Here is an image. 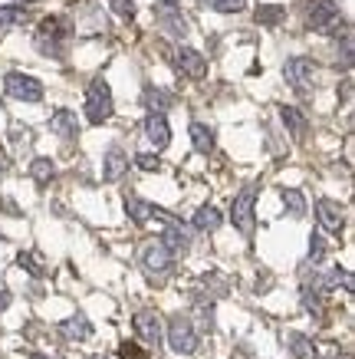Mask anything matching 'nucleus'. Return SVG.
<instances>
[{
	"label": "nucleus",
	"instance_id": "1",
	"mask_svg": "<svg viewBox=\"0 0 355 359\" xmlns=\"http://www.w3.org/2000/svg\"><path fill=\"white\" fill-rule=\"evenodd\" d=\"M66 36H69V27H66L63 17H43L40 27H36L33 43H36V50L43 56L60 60V56H63V46H66Z\"/></svg>",
	"mask_w": 355,
	"mask_h": 359
},
{
	"label": "nucleus",
	"instance_id": "2",
	"mask_svg": "<svg viewBox=\"0 0 355 359\" xmlns=\"http://www.w3.org/2000/svg\"><path fill=\"white\" fill-rule=\"evenodd\" d=\"M86 116L92 126H102V122L112 119V89H109L106 79H92L86 89Z\"/></svg>",
	"mask_w": 355,
	"mask_h": 359
},
{
	"label": "nucleus",
	"instance_id": "3",
	"mask_svg": "<svg viewBox=\"0 0 355 359\" xmlns=\"http://www.w3.org/2000/svg\"><path fill=\"white\" fill-rule=\"evenodd\" d=\"M168 346H172L178 356H191L194 349H197V333H194L188 316L178 313L168 320Z\"/></svg>",
	"mask_w": 355,
	"mask_h": 359
},
{
	"label": "nucleus",
	"instance_id": "4",
	"mask_svg": "<svg viewBox=\"0 0 355 359\" xmlns=\"http://www.w3.org/2000/svg\"><path fill=\"white\" fill-rule=\"evenodd\" d=\"M253 201H257V188L247 185L240 195L234 198V205H230V221H234V228L240 234H253Z\"/></svg>",
	"mask_w": 355,
	"mask_h": 359
},
{
	"label": "nucleus",
	"instance_id": "5",
	"mask_svg": "<svg viewBox=\"0 0 355 359\" xmlns=\"http://www.w3.org/2000/svg\"><path fill=\"white\" fill-rule=\"evenodd\" d=\"M4 89H7V96L20 99V102H40L43 99V83L27 76V73H7L4 76Z\"/></svg>",
	"mask_w": 355,
	"mask_h": 359
},
{
	"label": "nucleus",
	"instance_id": "6",
	"mask_svg": "<svg viewBox=\"0 0 355 359\" xmlns=\"http://www.w3.org/2000/svg\"><path fill=\"white\" fill-rule=\"evenodd\" d=\"M306 23L312 30H323V33H335V23L339 20V4L335 0H312L309 13H306Z\"/></svg>",
	"mask_w": 355,
	"mask_h": 359
},
{
	"label": "nucleus",
	"instance_id": "7",
	"mask_svg": "<svg viewBox=\"0 0 355 359\" xmlns=\"http://www.w3.org/2000/svg\"><path fill=\"white\" fill-rule=\"evenodd\" d=\"M312 73H316V63H312L309 56H293V60H286V66H283V79H286L293 89L309 86Z\"/></svg>",
	"mask_w": 355,
	"mask_h": 359
},
{
	"label": "nucleus",
	"instance_id": "8",
	"mask_svg": "<svg viewBox=\"0 0 355 359\" xmlns=\"http://www.w3.org/2000/svg\"><path fill=\"white\" fill-rule=\"evenodd\" d=\"M141 267L148 273H168L172 271V254L165 248L162 241H148L145 248H141Z\"/></svg>",
	"mask_w": 355,
	"mask_h": 359
},
{
	"label": "nucleus",
	"instance_id": "9",
	"mask_svg": "<svg viewBox=\"0 0 355 359\" xmlns=\"http://www.w3.org/2000/svg\"><path fill=\"white\" fill-rule=\"evenodd\" d=\"M132 323H135V333H139V337L145 339L151 349L162 346V320H158V313H155V310H139Z\"/></svg>",
	"mask_w": 355,
	"mask_h": 359
},
{
	"label": "nucleus",
	"instance_id": "10",
	"mask_svg": "<svg viewBox=\"0 0 355 359\" xmlns=\"http://www.w3.org/2000/svg\"><path fill=\"white\" fill-rule=\"evenodd\" d=\"M316 218H319V228L329 231V234H339V231L345 228L342 208H339V201H333V198H319V201H316Z\"/></svg>",
	"mask_w": 355,
	"mask_h": 359
},
{
	"label": "nucleus",
	"instance_id": "11",
	"mask_svg": "<svg viewBox=\"0 0 355 359\" xmlns=\"http://www.w3.org/2000/svg\"><path fill=\"white\" fill-rule=\"evenodd\" d=\"M174 66L191 79H204L207 76V60L197 53V50H191V46H181V50L174 53Z\"/></svg>",
	"mask_w": 355,
	"mask_h": 359
},
{
	"label": "nucleus",
	"instance_id": "12",
	"mask_svg": "<svg viewBox=\"0 0 355 359\" xmlns=\"http://www.w3.org/2000/svg\"><path fill=\"white\" fill-rule=\"evenodd\" d=\"M125 211L132 215V221L135 224H145L148 218H162V221H174L165 208H158V205H148V201H141V198H135V195H129L125 198Z\"/></svg>",
	"mask_w": 355,
	"mask_h": 359
},
{
	"label": "nucleus",
	"instance_id": "13",
	"mask_svg": "<svg viewBox=\"0 0 355 359\" xmlns=\"http://www.w3.org/2000/svg\"><path fill=\"white\" fill-rule=\"evenodd\" d=\"M155 20H158V27H162L165 33H172L174 40H184V36H188V20L181 17L178 7H162V11L155 13Z\"/></svg>",
	"mask_w": 355,
	"mask_h": 359
},
{
	"label": "nucleus",
	"instance_id": "14",
	"mask_svg": "<svg viewBox=\"0 0 355 359\" xmlns=\"http://www.w3.org/2000/svg\"><path fill=\"white\" fill-rule=\"evenodd\" d=\"M129 168V155L122 152L118 145H112L106 152V162H102V182H118L122 175Z\"/></svg>",
	"mask_w": 355,
	"mask_h": 359
},
{
	"label": "nucleus",
	"instance_id": "15",
	"mask_svg": "<svg viewBox=\"0 0 355 359\" xmlns=\"http://www.w3.org/2000/svg\"><path fill=\"white\" fill-rule=\"evenodd\" d=\"M145 135H148V142L162 152V149H168V142H172V129H168V119L165 116H148L145 119Z\"/></svg>",
	"mask_w": 355,
	"mask_h": 359
},
{
	"label": "nucleus",
	"instance_id": "16",
	"mask_svg": "<svg viewBox=\"0 0 355 359\" xmlns=\"http://www.w3.org/2000/svg\"><path fill=\"white\" fill-rule=\"evenodd\" d=\"M50 132L63 135V139H76L79 135V122H76V116L69 109H56L50 116Z\"/></svg>",
	"mask_w": 355,
	"mask_h": 359
},
{
	"label": "nucleus",
	"instance_id": "17",
	"mask_svg": "<svg viewBox=\"0 0 355 359\" xmlns=\"http://www.w3.org/2000/svg\"><path fill=\"white\" fill-rule=\"evenodd\" d=\"M162 244L168 248V254H181V250H188V231L181 228V224H174V221H168V228H165L162 234Z\"/></svg>",
	"mask_w": 355,
	"mask_h": 359
},
{
	"label": "nucleus",
	"instance_id": "18",
	"mask_svg": "<svg viewBox=\"0 0 355 359\" xmlns=\"http://www.w3.org/2000/svg\"><path fill=\"white\" fill-rule=\"evenodd\" d=\"M60 333H63L66 339H89L92 337V327H89V320L86 316H69V320H63L60 323Z\"/></svg>",
	"mask_w": 355,
	"mask_h": 359
},
{
	"label": "nucleus",
	"instance_id": "19",
	"mask_svg": "<svg viewBox=\"0 0 355 359\" xmlns=\"http://www.w3.org/2000/svg\"><path fill=\"white\" fill-rule=\"evenodd\" d=\"M253 17H257L260 27H280L286 20V7L283 4H260Z\"/></svg>",
	"mask_w": 355,
	"mask_h": 359
},
{
	"label": "nucleus",
	"instance_id": "20",
	"mask_svg": "<svg viewBox=\"0 0 355 359\" xmlns=\"http://www.w3.org/2000/svg\"><path fill=\"white\" fill-rule=\"evenodd\" d=\"M191 142H194V152L207 155L214 149V129L204 126V122H191Z\"/></svg>",
	"mask_w": 355,
	"mask_h": 359
},
{
	"label": "nucleus",
	"instance_id": "21",
	"mask_svg": "<svg viewBox=\"0 0 355 359\" xmlns=\"http://www.w3.org/2000/svg\"><path fill=\"white\" fill-rule=\"evenodd\" d=\"M280 116H283V126L293 132V139H302V135H306L309 122H306V116H302L300 109H293V106H283Z\"/></svg>",
	"mask_w": 355,
	"mask_h": 359
},
{
	"label": "nucleus",
	"instance_id": "22",
	"mask_svg": "<svg viewBox=\"0 0 355 359\" xmlns=\"http://www.w3.org/2000/svg\"><path fill=\"white\" fill-rule=\"evenodd\" d=\"M145 106H148V116H165V109H168V106H172V96H168V93H165V89H158V86H148L145 89Z\"/></svg>",
	"mask_w": 355,
	"mask_h": 359
},
{
	"label": "nucleus",
	"instance_id": "23",
	"mask_svg": "<svg viewBox=\"0 0 355 359\" xmlns=\"http://www.w3.org/2000/svg\"><path fill=\"white\" fill-rule=\"evenodd\" d=\"M194 228L197 231H217L221 228V211H217L214 205L197 208V215H194Z\"/></svg>",
	"mask_w": 355,
	"mask_h": 359
},
{
	"label": "nucleus",
	"instance_id": "24",
	"mask_svg": "<svg viewBox=\"0 0 355 359\" xmlns=\"http://www.w3.org/2000/svg\"><path fill=\"white\" fill-rule=\"evenodd\" d=\"M280 198H283V205H286V211H290L293 218H302V215H306V198H302V191H296V188H283Z\"/></svg>",
	"mask_w": 355,
	"mask_h": 359
},
{
	"label": "nucleus",
	"instance_id": "25",
	"mask_svg": "<svg viewBox=\"0 0 355 359\" xmlns=\"http://www.w3.org/2000/svg\"><path fill=\"white\" fill-rule=\"evenodd\" d=\"M290 346H293V356L296 359H316V346H312V339L302 337V333H290Z\"/></svg>",
	"mask_w": 355,
	"mask_h": 359
},
{
	"label": "nucleus",
	"instance_id": "26",
	"mask_svg": "<svg viewBox=\"0 0 355 359\" xmlns=\"http://www.w3.org/2000/svg\"><path fill=\"white\" fill-rule=\"evenodd\" d=\"M30 175H33V182H36V185H46V182L56 175V165L50 162V158H33Z\"/></svg>",
	"mask_w": 355,
	"mask_h": 359
},
{
	"label": "nucleus",
	"instance_id": "27",
	"mask_svg": "<svg viewBox=\"0 0 355 359\" xmlns=\"http://www.w3.org/2000/svg\"><path fill=\"white\" fill-rule=\"evenodd\" d=\"M23 20H27L23 7H0V30H11V27H17Z\"/></svg>",
	"mask_w": 355,
	"mask_h": 359
},
{
	"label": "nucleus",
	"instance_id": "28",
	"mask_svg": "<svg viewBox=\"0 0 355 359\" xmlns=\"http://www.w3.org/2000/svg\"><path fill=\"white\" fill-rule=\"evenodd\" d=\"M323 257H326V241H323V234L316 231V234L309 238V261H312V264H319Z\"/></svg>",
	"mask_w": 355,
	"mask_h": 359
},
{
	"label": "nucleus",
	"instance_id": "29",
	"mask_svg": "<svg viewBox=\"0 0 355 359\" xmlns=\"http://www.w3.org/2000/svg\"><path fill=\"white\" fill-rule=\"evenodd\" d=\"M207 4H211L217 13H237V11H244L247 0H207Z\"/></svg>",
	"mask_w": 355,
	"mask_h": 359
},
{
	"label": "nucleus",
	"instance_id": "30",
	"mask_svg": "<svg viewBox=\"0 0 355 359\" xmlns=\"http://www.w3.org/2000/svg\"><path fill=\"white\" fill-rule=\"evenodd\" d=\"M135 165H139L141 172H158V168H162V162H158V155H148V152L135 155Z\"/></svg>",
	"mask_w": 355,
	"mask_h": 359
},
{
	"label": "nucleus",
	"instance_id": "31",
	"mask_svg": "<svg viewBox=\"0 0 355 359\" xmlns=\"http://www.w3.org/2000/svg\"><path fill=\"white\" fill-rule=\"evenodd\" d=\"M20 267H27L33 277H43V264H40L36 254H20Z\"/></svg>",
	"mask_w": 355,
	"mask_h": 359
},
{
	"label": "nucleus",
	"instance_id": "32",
	"mask_svg": "<svg viewBox=\"0 0 355 359\" xmlns=\"http://www.w3.org/2000/svg\"><path fill=\"white\" fill-rule=\"evenodd\" d=\"M118 356H122V359H148V353H145V349H139L135 343H122V346H118Z\"/></svg>",
	"mask_w": 355,
	"mask_h": 359
},
{
	"label": "nucleus",
	"instance_id": "33",
	"mask_svg": "<svg viewBox=\"0 0 355 359\" xmlns=\"http://www.w3.org/2000/svg\"><path fill=\"white\" fill-rule=\"evenodd\" d=\"M112 11H116L118 17H132V13H135V4H132V0H112Z\"/></svg>",
	"mask_w": 355,
	"mask_h": 359
},
{
	"label": "nucleus",
	"instance_id": "34",
	"mask_svg": "<svg viewBox=\"0 0 355 359\" xmlns=\"http://www.w3.org/2000/svg\"><path fill=\"white\" fill-rule=\"evenodd\" d=\"M7 304H11V297H7V290H0V310H7Z\"/></svg>",
	"mask_w": 355,
	"mask_h": 359
},
{
	"label": "nucleus",
	"instance_id": "35",
	"mask_svg": "<svg viewBox=\"0 0 355 359\" xmlns=\"http://www.w3.org/2000/svg\"><path fill=\"white\" fill-rule=\"evenodd\" d=\"M30 359H50V356H43V353H30Z\"/></svg>",
	"mask_w": 355,
	"mask_h": 359
},
{
	"label": "nucleus",
	"instance_id": "36",
	"mask_svg": "<svg viewBox=\"0 0 355 359\" xmlns=\"http://www.w3.org/2000/svg\"><path fill=\"white\" fill-rule=\"evenodd\" d=\"M162 4H165V7H174V4H178V0H162Z\"/></svg>",
	"mask_w": 355,
	"mask_h": 359
},
{
	"label": "nucleus",
	"instance_id": "37",
	"mask_svg": "<svg viewBox=\"0 0 355 359\" xmlns=\"http://www.w3.org/2000/svg\"><path fill=\"white\" fill-rule=\"evenodd\" d=\"M0 172H4V155H0Z\"/></svg>",
	"mask_w": 355,
	"mask_h": 359
},
{
	"label": "nucleus",
	"instance_id": "38",
	"mask_svg": "<svg viewBox=\"0 0 355 359\" xmlns=\"http://www.w3.org/2000/svg\"><path fill=\"white\" fill-rule=\"evenodd\" d=\"M17 4H33V0H17Z\"/></svg>",
	"mask_w": 355,
	"mask_h": 359
},
{
	"label": "nucleus",
	"instance_id": "39",
	"mask_svg": "<svg viewBox=\"0 0 355 359\" xmlns=\"http://www.w3.org/2000/svg\"><path fill=\"white\" fill-rule=\"evenodd\" d=\"M92 359H109V356H92Z\"/></svg>",
	"mask_w": 355,
	"mask_h": 359
}]
</instances>
